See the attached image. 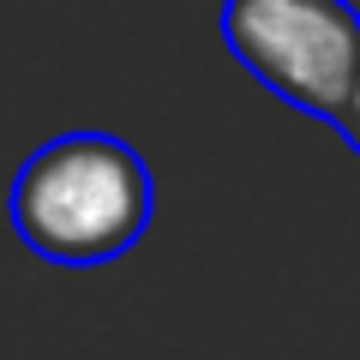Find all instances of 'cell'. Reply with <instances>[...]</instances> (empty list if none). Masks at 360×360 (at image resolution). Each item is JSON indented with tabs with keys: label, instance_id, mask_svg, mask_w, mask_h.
Segmentation results:
<instances>
[{
	"label": "cell",
	"instance_id": "obj_3",
	"mask_svg": "<svg viewBox=\"0 0 360 360\" xmlns=\"http://www.w3.org/2000/svg\"><path fill=\"white\" fill-rule=\"evenodd\" d=\"M330 127L342 132V144L360 156V72H354V84H348V96L336 103V115H330Z\"/></svg>",
	"mask_w": 360,
	"mask_h": 360
},
{
	"label": "cell",
	"instance_id": "obj_1",
	"mask_svg": "<svg viewBox=\"0 0 360 360\" xmlns=\"http://www.w3.org/2000/svg\"><path fill=\"white\" fill-rule=\"evenodd\" d=\"M156 186L144 156L108 132H66L25 156L13 180V229L49 264L90 270L139 246Z\"/></svg>",
	"mask_w": 360,
	"mask_h": 360
},
{
	"label": "cell",
	"instance_id": "obj_2",
	"mask_svg": "<svg viewBox=\"0 0 360 360\" xmlns=\"http://www.w3.org/2000/svg\"><path fill=\"white\" fill-rule=\"evenodd\" d=\"M222 42L270 96L319 120L360 72V13L348 0H222Z\"/></svg>",
	"mask_w": 360,
	"mask_h": 360
}]
</instances>
